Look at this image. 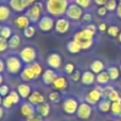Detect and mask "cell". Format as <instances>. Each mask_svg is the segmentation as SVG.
I'll return each mask as SVG.
<instances>
[{
  "label": "cell",
  "instance_id": "obj_51",
  "mask_svg": "<svg viewBox=\"0 0 121 121\" xmlns=\"http://www.w3.org/2000/svg\"><path fill=\"white\" fill-rule=\"evenodd\" d=\"M86 28L87 29H89L91 32H94L95 34H96V32H97V27L95 25H88V26H86Z\"/></svg>",
  "mask_w": 121,
  "mask_h": 121
},
{
  "label": "cell",
  "instance_id": "obj_8",
  "mask_svg": "<svg viewBox=\"0 0 121 121\" xmlns=\"http://www.w3.org/2000/svg\"><path fill=\"white\" fill-rule=\"evenodd\" d=\"M103 97V89L101 87H96L91 89L86 96V102L89 104H97L102 100Z\"/></svg>",
  "mask_w": 121,
  "mask_h": 121
},
{
  "label": "cell",
  "instance_id": "obj_5",
  "mask_svg": "<svg viewBox=\"0 0 121 121\" xmlns=\"http://www.w3.org/2000/svg\"><path fill=\"white\" fill-rule=\"evenodd\" d=\"M19 57L25 64H32L35 62L36 57H37V52L36 49L31 46H27L19 52Z\"/></svg>",
  "mask_w": 121,
  "mask_h": 121
},
{
  "label": "cell",
  "instance_id": "obj_59",
  "mask_svg": "<svg viewBox=\"0 0 121 121\" xmlns=\"http://www.w3.org/2000/svg\"><path fill=\"white\" fill-rule=\"evenodd\" d=\"M119 70H120V73H121V65H120V67H119Z\"/></svg>",
  "mask_w": 121,
  "mask_h": 121
},
{
  "label": "cell",
  "instance_id": "obj_49",
  "mask_svg": "<svg viewBox=\"0 0 121 121\" xmlns=\"http://www.w3.org/2000/svg\"><path fill=\"white\" fill-rule=\"evenodd\" d=\"M107 26H106V23H104V22H101L100 25H99V27H98V29L100 30L101 32H104V31H106L107 30Z\"/></svg>",
  "mask_w": 121,
  "mask_h": 121
},
{
  "label": "cell",
  "instance_id": "obj_4",
  "mask_svg": "<svg viewBox=\"0 0 121 121\" xmlns=\"http://www.w3.org/2000/svg\"><path fill=\"white\" fill-rule=\"evenodd\" d=\"M5 68L8 72L16 74V73L20 72V70L22 69V60H20V57H17L15 55L9 56L5 60Z\"/></svg>",
  "mask_w": 121,
  "mask_h": 121
},
{
  "label": "cell",
  "instance_id": "obj_12",
  "mask_svg": "<svg viewBox=\"0 0 121 121\" xmlns=\"http://www.w3.org/2000/svg\"><path fill=\"white\" fill-rule=\"evenodd\" d=\"M47 64L52 69H60L62 66V56L59 53H51L47 57Z\"/></svg>",
  "mask_w": 121,
  "mask_h": 121
},
{
  "label": "cell",
  "instance_id": "obj_14",
  "mask_svg": "<svg viewBox=\"0 0 121 121\" xmlns=\"http://www.w3.org/2000/svg\"><path fill=\"white\" fill-rule=\"evenodd\" d=\"M28 100H29L30 103H32L33 105H36V106H37V105H39V104H42V103L45 102V97L42 92L35 90V91L31 92V95L29 96Z\"/></svg>",
  "mask_w": 121,
  "mask_h": 121
},
{
  "label": "cell",
  "instance_id": "obj_38",
  "mask_svg": "<svg viewBox=\"0 0 121 121\" xmlns=\"http://www.w3.org/2000/svg\"><path fill=\"white\" fill-rule=\"evenodd\" d=\"M9 48V40L3 37H0V53H3Z\"/></svg>",
  "mask_w": 121,
  "mask_h": 121
},
{
  "label": "cell",
  "instance_id": "obj_13",
  "mask_svg": "<svg viewBox=\"0 0 121 121\" xmlns=\"http://www.w3.org/2000/svg\"><path fill=\"white\" fill-rule=\"evenodd\" d=\"M69 28H70V22L68 19L66 18H59L55 21L54 29L57 33L60 34H65L66 32H68Z\"/></svg>",
  "mask_w": 121,
  "mask_h": 121
},
{
  "label": "cell",
  "instance_id": "obj_27",
  "mask_svg": "<svg viewBox=\"0 0 121 121\" xmlns=\"http://www.w3.org/2000/svg\"><path fill=\"white\" fill-rule=\"evenodd\" d=\"M109 80H111V78H109L108 73H107V71H104V70H103L102 72L98 73L96 77V81L98 82L99 84H101V85L107 84L109 82Z\"/></svg>",
  "mask_w": 121,
  "mask_h": 121
},
{
  "label": "cell",
  "instance_id": "obj_9",
  "mask_svg": "<svg viewBox=\"0 0 121 121\" xmlns=\"http://www.w3.org/2000/svg\"><path fill=\"white\" fill-rule=\"evenodd\" d=\"M79 102L74 98H67L63 103V111L67 115H73L77 113L78 107H79Z\"/></svg>",
  "mask_w": 121,
  "mask_h": 121
},
{
  "label": "cell",
  "instance_id": "obj_31",
  "mask_svg": "<svg viewBox=\"0 0 121 121\" xmlns=\"http://www.w3.org/2000/svg\"><path fill=\"white\" fill-rule=\"evenodd\" d=\"M111 112L113 115L121 117V102H112Z\"/></svg>",
  "mask_w": 121,
  "mask_h": 121
},
{
  "label": "cell",
  "instance_id": "obj_21",
  "mask_svg": "<svg viewBox=\"0 0 121 121\" xmlns=\"http://www.w3.org/2000/svg\"><path fill=\"white\" fill-rule=\"evenodd\" d=\"M36 113L39 114L43 117H47V116L50 114V105L46 102L37 105V106H36Z\"/></svg>",
  "mask_w": 121,
  "mask_h": 121
},
{
  "label": "cell",
  "instance_id": "obj_43",
  "mask_svg": "<svg viewBox=\"0 0 121 121\" xmlns=\"http://www.w3.org/2000/svg\"><path fill=\"white\" fill-rule=\"evenodd\" d=\"M81 77H82V73L80 72V70H74V71H73V72L70 74L71 80H72V81H74V82L80 81V80H81Z\"/></svg>",
  "mask_w": 121,
  "mask_h": 121
},
{
  "label": "cell",
  "instance_id": "obj_20",
  "mask_svg": "<svg viewBox=\"0 0 121 121\" xmlns=\"http://www.w3.org/2000/svg\"><path fill=\"white\" fill-rule=\"evenodd\" d=\"M52 85L56 90H64L65 88L67 87V80L65 79L64 77L60 75V77H57L56 79L54 80Z\"/></svg>",
  "mask_w": 121,
  "mask_h": 121
},
{
  "label": "cell",
  "instance_id": "obj_37",
  "mask_svg": "<svg viewBox=\"0 0 121 121\" xmlns=\"http://www.w3.org/2000/svg\"><path fill=\"white\" fill-rule=\"evenodd\" d=\"M13 105H14V102H13L12 98L9 95L6 97H4L3 100H2V107H4V108H11Z\"/></svg>",
  "mask_w": 121,
  "mask_h": 121
},
{
  "label": "cell",
  "instance_id": "obj_44",
  "mask_svg": "<svg viewBox=\"0 0 121 121\" xmlns=\"http://www.w3.org/2000/svg\"><path fill=\"white\" fill-rule=\"evenodd\" d=\"M43 116H40L39 114H34V115L30 116V117L27 118V121H43Z\"/></svg>",
  "mask_w": 121,
  "mask_h": 121
},
{
  "label": "cell",
  "instance_id": "obj_53",
  "mask_svg": "<svg viewBox=\"0 0 121 121\" xmlns=\"http://www.w3.org/2000/svg\"><path fill=\"white\" fill-rule=\"evenodd\" d=\"M4 67H5V64L3 63V60H0V73L4 70Z\"/></svg>",
  "mask_w": 121,
  "mask_h": 121
},
{
  "label": "cell",
  "instance_id": "obj_7",
  "mask_svg": "<svg viewBox=\"0 0 121 121\" xmlns=\"http://www.w3.org/2000/svg\"><path fill=\"white\" fill-rule=\"evenodd\" d=\"M66 15L69 19L71 20H80L83 17V9L79 6L77 3L69 4L68 9L66 11Z\"/></svg>",
  "mask_w": 121,
  "mask_h": 121
},
{
  "label": "cell",
  "instance_id": "obj_1",
  "mask_svg": "<svg viewBox=\"0 0 121 121\" xmlns=\"http://www.w3.org/2000/svg\"><path fill=\"white\" fill-rule=\"evenodd\" d=\"M68 5V0H47L46 1L47 12L54 17L66 14Z\"/></svg>",
  "mask_w": 121,
  "mask_h": 121
},
{
  "label": "cell",
  "instance_id": "obj_19",
  "mask_svg": "<svg viewBox=\"0 0 121 121\" xmlns=\"http://www.w3.org/2000/svg\"><path fill=\"white\" fill-rule=\"evenodd\" d=\"M17 91H18L20 98L27 99V98H29V96L31 95L32 90H31V87H30V85L23 83V84H20V85H18V87H17Z\"/></svg>",
  "mask_w": 121,
  "mask_h": 121
},
{
  "label": "cell",
  "instance_id": "obj_22",
  "mask_svg": "<svg viewBox=\"0 0 121 121\" xmlns=\"http://www.w3.org/2000/svg\"><path fill=\"white\" fill-rule=\"evenodd\" d=\"M67 50H68V52H70L71 54H77V53L81 52L82 48L75 40L72 39V40L67 43Z\"/></svg>",
  "mask_w": 121,
  "mask_h": 121
},
{
  "label": "cell",
  "instance_id": "obj_3",
  "mask_svg": "<svg viewBox=\"0 0 121 121\" xmlns=\"http://www.w3.org/2000/svg\"><path fill=\"white\" fill-rule=\"evenodd\" d=\"M43 72V68L40 66V64H38L37 62H34L32 64H29L22 69L20 75L21 79L26 82L29 81H33V80H36L40 77Z\"/></svg>",
  "mask_w": 121,
  "mask_h": 121
},
{
  "label": "cell",
  "instance_id": "obj_11",
  "mask_svg": "<svg viewBox=\"0 0 121 121\" xmlns=\"http://www.w3.org/2000/svg\"><path fill=\"white\" fill-rule=\"evenodd\" d=\"M54 20L51 16H43L38 21V29L43 32H49L54 28Z\"/></svg>",
  "mask_w": 121,
  "mask_h": 121
},
{
  "label": "cell",
  "instance_id": "obj_41",
  "mask_svg": "<svg viewBox=\"0 0 121 121\" xmlns=\"http://www.w3.org/2000/svg\"><path fill=\"white\" fill-rule=\"evenodd\" d=\"M75 3L82 9H87L91 3V0H75Z\"/></svg>",
  "mask_w": 121,
  "mask_h": 121
},
{
  "label": "cell",
  "instance_id": "obj_29",
  "mask_svg": "<svg viewBox=\"0 0 121 121\" xmlns=\"http://www.w3.org/2000/svg\"><path fill=\"white\" fill-rule=\"evenodd\" d=\"M107 73H108L111 80L115 81V80H117L118 78H119L120 70H119V68H117V67L111 66V67H108V69H107Z\"/></svg>",
  "mask_w": 121,
  "mask_h": 121
},
{
  "label": "cell",
  "instance_id": "obj_42",
  "mask_svg": "<svg viewBox=\"0 0 121 121\" xmlns=\"http://www.w3.org/2000/svg\"><path fill=\"white\" fill-rule=\"evenodd\" d=\"M10 94V89H9V86L8 85H0V96L2 97V98H4V97H6L8 95Z\"/></svg>",
  "mask_w": 121,
  "mask_h": 121
},
{
  "label": "cell",
  "instance_id": "obj_18",
  "mask_svg": "<svg viewBox=\"0 0 121 121\" xmlns=\"http://www.w3.org/2000/svg\"><path fill=\"white\" fill-rule=\"evenodd\" d=\"M96 81V77H95V73L92 71H84L82 73L81 77V82L84 85H91L94 84V82Z\"/></svg>",
  "mask_w": 121,
  "mask_h": 121
},
{
  "label": "cell",
  "instance_id": "obj_23",
  "mask_svg": "<svg viewBox=\"0 0 121 121\" xmlns=\"http://www.w3.org/2000/svg\"><path fill=\"white\" fill-rule=\"evenodd\" d=\"M112 107V102L108 100V99H102L100 102L98 103V108L101 113H108L111 111Z\"/></svg>",
  "mask_w": 121,
  "mask_h": 121
},
{
  "label": "cell",
  "instance_id": "obj_36",
  "mask_svg": "<svg viewBox=\"0 0 121 121\" xmlns=\"http://www.w3.org/2000/svg\"><path fill=\"white\" fill-rule=\"evenodd\" d=\"M48 98H49V100H50L51 103H54V104H55V103H59L60 100V92H57V91L50 92V94H49V96H48Z\"/></svg>",
  "mask_w": 121,
  "mask_h": 121
},
{
  "label": "cell",
  "instance_id": "obj_57",
  "mask_svg": "<svg viewBox=\"0 0 121 121\" xmlns=\"http://www.w3.org/2000/svg\"><path fill=\"white\" fill-rule=\"evenodd\" d=\"M2 100H3V99H2V97L0 96V106H1V105H2Z\"/></svg>",
  "mask_w": 121,
  "mask_h": 121
},
{
  "label": "cell",
  "instance_id": "obj_58",
  "mask_svg": "<svg viewBox=\"0 0 121 121\" xmlns=\"http://www.w3.org/2000/svg\"><path fill=\"white\" fill-rule=\"evenodd\" d=\"M36 1H37V0H31V2H32V3H33V4H34V3H35V2H36Z\"/></svg>",
  "mask_w": 121,
  "mask_h": 121
},
{
  "label": "cell",
  "instance_id": "obj_6",
  "mask_svg": "<svg viewBox=\"0 0 121 121\" xmlns=\"http://www.w3.org/2000/svg\"><path fill=\"white\" fill-rule=\"evenodd\" d=\"M42 10H43V3L40 1H36L34 4H32L29 8L27 12V16L29 17L31 22H38L42 18Z\"/></svg>",
  "mask_w": 121,
  "mask_h": 121
},
{
  "label": "cell",
  "instance_id": "obj_39",
  "mask_svg": "<svg viewBox=\"0 0 121 121\" xmlns=\"http://www.w3.org/2000/svg\"><path fill=\"white\" fill-rule=\"evenodd\" d=\"M9 96L12 98V100H13V102H14V104H17V103H19V101H20V96H19L18 91L12 90V91H10Z\"/></svg>",
  "mask_w": 121,
  "mask_h": 121
},
{
  "label": "cell",
  "instance_id": "obj_26",
  "mask_svg": "<svg viewBox=\"0 0 121 121\" xmlns=\"http://www.w3.org/2000/svg\"><path fill=\"white\" fill-rule=\"evenodd\" d=\"M10 16H11V11L9 9V6L4 5V4H0V22L8 20Z\"/></svg>",
  "mask_w": 121,
  "mask_h": 121
},
{
  "label": "cell",
  "instance_id": "obj_30",
  "mask_svg": "<svg viewBox=\"0 0 121 121\" xmlns=\"http://www.w3.org/2000/svg\"><path fill=\"white\" fill-rule=\"evenodd\" d=\"M12 29L8 26H3V27H0V37H3L5 39H9V38L12 36Z\"/></svg>",
  "mask_w": 121,
  "mask_h": 121
},
{
  "label": "cell",
  "instance_id": "obj_33",
  "mask_svg": "<svg viewBox=\"0 0 121 121\" xmlns=\"http://www.w3.org/2000/svg\"><path fill=\"white\" fill-rule=\"evenodd\" d=\"M106 32L111 37H118V35H119V33H120L119 28H118L117 26H111V27H108Z\"/></svg>",
  "mask_w": 121,
  "mask_h": 121
},
{
  "label": "cell",
  "instance_id": "obj_56",
  "mask_svg": "<svg viewBox=\"0 0 121 121\" xmlns=\"http://www.w3.org/2000/svg\"><path fill=\"white\" fill-rule=\"evenodd\" d=\"M118 39H119V42L121 43V32L119 33V35H118Z\"/></svg>",
  "mask_w": 121,
  "mask_h": 121
},
{
  "label": "cell",
  "instance_id": "obj_2",
  "mask_svg": "<svg viewBox=\"0 0 121 121\" xmlns=\"http://www.w3.org/2000/svg\"><path fill=\"white\" fill-rule=\"evenodd\" d=\"M96 34L94 32H91L89 29L85 28V29H82L81 31L77 32L73 36V40L78 43V44L81 46L82 50H87L94 44V36Z\"/></svg>",
  "mask_w": 121,
  "mask_h": 121
},
{
  "label": "cell",
  "instance_id": "obj_52",
  "mask_svg": "<svg viewBox=\"0 0 121 121\" xmlns=\"http://www.w3.org/2000/svg\"><path fill=\"white\" fill-rule=\"evenodd\" d=\"M116 13H117V16L121 19V2H119V4H118V8H117V10H116Z\"/></svg>",
  "mask_w": 121,
  "mask_h": 121
},
{
  "label": "cell",
  "instance_id": "obj_17",
  "mask_svg": "<svg viewBox=\"0 0 121 121\" xmlns=\"http://www.w3.org/2000/svg\"><path fill=\"white\" fill-rule=\"evenodd\" d=\"M30 19L29 17L27 16V15H19L18 17H16V19H15V25H16V27L18 28V29H23L25 30L27 27H29L30 26Z\"/></svg>",
  "mask_w": 121,
  "mask_h": 121
},
{
  "label": "cell",
  "instance_id": "obj_32",
  "mask_svg": "<svg viewBox=\"0 0 121 121\" xmlns=\"http://www.w3.org/2000/svg\"><path fill=\"white\" fill-rule=\"evenodd\" d=\"M35 32H36L35 27L29 26V27H27L25 30H23V35H25L26 38H32L34 35H35Z\"/></svg>",
  "mask_w": 121,
  "mask_h": 121
},
{
  "label": "cell",
  "instance_id": "obj_24",
  "mask_svg": "<svg viewBox=\"0 0 121 121\" xmlns=\"http://www.w3.org/2000/svg\"><path fill=\"white\" fill-rule=\"evenodd\" d=\"M8 40H9V48L11 49H17L21 44V38L17 34L12 35Z\"/></svg>",
  "mask_w": 121,
  "mask_h": 121
},
{
  "label": "cell",
  "instance_id": "obj_54",
  "mask_svg": "<svg viewBox=\"0 0 121 121\" xmlns=\"http://www.w3.org/2000/svg\"><path fill=\"white\" fill-rule=\"evenodd\" d=\"M3 115H4V109L2 106H0V119L3 117Z\"/></svg>",
  "mask_w": 121,
  "mask_h": 121
},
{
  "label": "cell",
  "instance_id": "obj_48",
  "mask_svg": "<svg viewBox=\"0 0 121 121\" xmlns=\"http://www.w3.org/2000/svg\"><path fill=\"white\" fill-rule=\"evenodd\" d=\"M21 3H22V5H23V8H25V9L30 8V6L33 4L31 2V0H21Z\"/></svg>",
  "mask_w": 121,
  "mask_h": 121
},
{
  "label": "cell",
  "instance_id": "obj_47",
  "mask_svg": "<svg viewBox=\"0 0 121 121\" xmlns=\"http://www.w3.org/2000/svg\"><path fill=\"white\" fill-rule=\"evenodd\" d=\"M82 19H83L84 22H90L91 21V14L90 13H85V14L83 15V17H82Z\"/></svg>",
  "mask_w": 121,
  "mask_h": 121
},
{
  "label": "cell",
  "instance_id": "obj_15",
  "mask_svg": "<svg viewBox=\"0 0 121 121\" xmlns=\"http://www.w3.org/2000/svg\"><path fill=\"white\" fill-rule=\"evenodd\" d=\"M57 78L56 73L53 69H47V70L44 71L43 73V82H44L46 85H51L53 84L54 80Z\"/></svg>",
  "mask_w": 121,
  "mask_h": 121
},
{
  "label": "cell",
  "instance_id": "obj_16",
  "mask_svg": "<svg viewBox=\"0 0 121 121\" xmlns=\"http://www.w3.org/2000/svg\"><path fill=\"white\" fill-rule=\"evenodd\" d=\"M20 113L25 117H30V116L34 115L36 113V107H34V105L30 102H26L21 105L20 107Z\"/></svg>",
  "mask_w": 121,
  "mask_h": 121
},
{
  "label": "cell",
  "instance_id": "obj_25",
  "mask_svg": "<svg viewBox=\"0 0 121 121\" xmlns=\"http://www.w3.org/2000/svg\"><path fill=\"white\" fill-rule=\"evenodd\" d=\"M104 70V64H103L101 60H96L90 64V71H92L94 73H100Z\"/></svg>",
  "mask_w": 121,
  "mask_h": 121
},
{
  "label": "cell",
  "instance_id": "obj_40",
  "mask_svg": "<svg viewBox=\"0 0 121 121\" xmlns=\"http://www.w3.org/2000/svg\"><path fill=\"white\" fill-rule=\"evenodd\" d=\"M74 70H75V68H74V65H73L72 63H68V64H66L65 65V67H64L65 73L68 74V75H70Z\"/></svg>",
  "mask_w": 121,
  "mask_h": 121
},
{
  "label": "cell",
  "instance_id": "obj_45",
  "mask_svg": "<svg viewBox=\"0 0 121 121\" xmlns=\"http://www.w3.org/2000/svg\"><path fill=\"white\" fill-rule=\"evenodd\" d=\"M113 90H114V88L112 87V86H106V87H104L103 88V96L107 98V97L111 95V92L113 91Z\"/></svg>",
  "mask_w": 121,
  "mask_h": 121
},
{
  "label": "cell",
  "instance_id": "obj_35",
  "mask_svg": "<svg viewBox=\"0 0 121 121\" xmlns=\"http://www.w3.org/2000/svg\"><path fill=\"white\" fill-rule=\"evenodd\" d=\"M105 8H106V10L108 11V12H114V11L117 10L118 8V3L116 0H107L106 4H105Z\"/></svg>",
  "mask_w": 121,
  "mask_h": 121
},
{
  "label": "cell",
  "instance_id": "obj_46",
  "mask_svg": "<svg viewBox=\"0 0 121 121\" xmlns=\"http://www.w3.org/2000/svg\"><path fill=\"white\" fill-rule=\"evenodd\" d=\"M107 12H108V11L106 10V8H105L104 5H103V6H99V9H98V15H99V16H105Z\"/></svg>",
  "mask_w": 121,
  "mask_h": 121
},
{
  "label": "cell",
  "instance_id": "obj_34",
  "mask_svg": "<svg viewBox=\"0 0 121 121\" xmlns=\"http://www.w3.org/2000/svg\"><path fill=\"white\" fill-rule=\"evenodd\" d=\"M107 99H108L111 102H121V95L117 90L114 89L113 91L111 92V95L107 97Z\"/></svg>",
  "mask_w": 121,
  "mask_h": 121
},
{
  "label": "cell",
  "instance_id": "obj_28",
  "mask_svg": "<svg viewBox=\"0 0 121 121\" xmlns=\"http://www.w3.org/2000/svg\"><path fill=\"white\" fill-rule=\"evenodd\" d=\"M10 6L15 12H22L25 10L22 3H21V0H10Z\"/></svg>",
  "mask_w": 121,
  "mask_h": 121
},
{
  "label": "cell",
  "instance_id": "obj_60",
  "mask_svg": "<svg viewBox=\"0 0 121 121\" xmlns=\"http://www.w3.org/2000/svg\"><path fill=\"white\" fill-rule=\"evenodd\" d=\"M119 1H120V2H121V0H119Z\"/></svg>",
  "mask_w": 121,
  "mask_h": 121
},
{
  "label": "cell",
  "instance_id": "obj_61",
  "mask_svg": "<svg viewBox=\"0 0 121 121\" xmlns=\"http://www.w3.org/2000/svg\"><path fill=\"white\" fill-rule=\"evenodd\" d=\"M120 95H121V92H120Z\"/></svg>",
  "mask_w": 121,
  "mask_h": 121
},
{
  "label": "cell",
  "instance_id": "obj_10",
  "mask_svg": "<svg viewBox=\"0 0 121 121\" xmlns=\"http://www.w3.org/2000/svg\"><path fill=\"white\" fill-rule=\"evenodd\" d=\"M91 113H92L91 105L87 102H84V103H81L79 105V107H78L77 116L78 118H80L82 120H87L91 116Z\"/></svg>",
  "mask_w": 121,
  "mask_h": 121
},
{
  "label": "cell",
  "instance_id": "obj_55",
  "mask_svg": "<svg viewBox=\"0 0 121 121\" xmlns=\"http://www.w3.org/2000/svg\"><path fill=\"white\" fill-rule=\"evenodd\" d=\"M2 82H3V77H2L1 73H0V85H2Z\"/></svg>",
  "mask_w": 121,
  "mask_h": 121
},
{
  "label": "cell",
  "instance_id": "obj_50",
  "mask_svg": "<svg viewBox=\"0 0 121 121\" xmlns=\"http://www.w3.org/2000/svg\"><path fill=\"white\" fill-rule=\"evenodd\" d=\"M94 1H95V3H96L97 5L103 6V5H105V4H106L107 0H94Z\"/></svg>",
  "mask_w": 121,
  "mask_h": 121
}]
</instances>
